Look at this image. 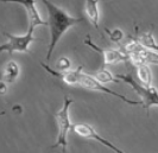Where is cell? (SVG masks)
Wrapping results in <instances>:
<instances>
[{
	"mask_svg": "<svg viewBox=\"0 0 158 153\" xmlns=\"http://www.w3.org/2000/svg\"><path fill=\"white\" fill-rule=\"evenodd\" d=\"M40 65H42L49 74H51V75L55 76V77L61 79V80L63 81V82H65L67 84H70V86H76V84H79L80 87L89 89V90L102 91V93H106V94H108V95L118 97L121 101H124L125 103H128V105L135 106V105H140V103H142L140 101H133V100L127 99V97L124 96V95H119L118 93H115V91H113L111 89H108L106 86H103V83H101L100 81H98L96 79L92 77V75L82 74V66H79L76 70H71V71H56L54 69L49 68L45 63H40Z\"/></svg>",
	"mask_w": 158,
	"mask_h": 153,
	"instance_id": "cell-1",
	"label": "cell"
},
{
	"mask_svg": "<svg viewBox=\"0 0 158 153\" xmlns=\"http://www.w3.org/2000/svg\"><path fill=\"white\" fill-rule=\"evenodd\" d=\"M44 5L48 8V14H49V20L48 25L50 29V43H49V50L47 54V59L50 61L51 55L55 50V46L57 45L60 38L63 36V33L70 29L71 26L82 23V18H75V17L69 16L67 12H64L62 8L54 5L49 0H43Z\"/></svg>",
	"mask_w": 158,
	"mask_h": 153,
	"instance_id": "cell-2",
	"label": "cell"
},
{
	"mask_svg": "<svg viewBox=\"0 0 158 153\" xmlns=\"http://www.w3.org/2000/svg\"><path fill=\"white\" fill-rule=\"evenodd\" d=\"M119 80L124 81L128 83L132 89L135 93L142 97V103L143 108L146 111V113L149 115L150 108L152 106H157L158 107V90L155 87H144V86H139L135 79L132 77V75H115Z\"/></svg>",
	"mask_w": 158,
	"mask_h": 153,
	"instance_id": "cell-3",
	"label": "cell"
},
{
	"mask_svg": "<svg viewBox=\"0 0 158 153\" xmlns=\"http://www.w3.org/2000/svg\"><path fill=\"white\" fill-rule=\"evenodd\" d=\"M74 101L71 99L64 97V102L62 109H60L56 113V122H57V127H58V137H57V141L54 145V147L61 146L63 153L67 151V146H68V140H67V135H68V131L71 127V122L69 119V107Z\"/></svg>",
	"mask_w": 158,
	"mask_h": 153,
	"instance_id": "cell-4",
	"label": "cell"
},
{
	"mask_svg": "<svg viewBox=\"0 0 158 153\" xmlns=\"http://www.w3.org/2000/svg\"><path fill=\"white\" fill-rule=\"evenodd\" d=\"M33 31H35V26L29 25L27 32L23 36H13L5 32L4 34L8 38V42L2 44L0 46V50L6 51L10 55H12L13 52H29V45L35 40Z\"/></svg>",
	"mask_w": 158,
	"mask_h": 153,
	"instance_id": "cell-5",
	"label": "cell"
},
{
	"mask_svg": "<svg viewBox=\"0 0 158 153\" xmlns=\"http://www.w3.org/2000/svg\"><path fill=\"white\" fill-rule=\"evenodd\" d=\"M85 44H87L89 48H92L93 50H95L96 52H99L100 55H102L103 58V64L105 65H110V64H115L119 62H124L130 59V55L125 52L124 50H115V49H101L99 46H96L94 43L90 39V36L88 34L85 39Z\"/></svg>",
	"mask_w": 158,
	"mask_h": 153,
	"instance_id": "cell-6",
	"label": "cell"
},
{
	"mask_svg": "<svg viewBox=\"0 0 158 153\" xmlns=\"http://www.w3.org/2000/svg\"><path fill=\"white\" fill-rule=\"evenodd\" d=\"M71 129H73V132H74L76 135L83 138V139L96 140L98 143L102 144L103 146H107L108 148H111L112 151H114L115 153H125V152H123L120 148H118L115 145H113L112 143H110L107 139L100 137V135L95 132V129L93 128L92 126H89V125H86V123H75V125H73Z\"/></svg>",
	"mask_w": 158,
	"mask_h": 153,
	"instance_id": "cell-7",
	"label": "cell"
},
{
	"mask_svg": "<svg viewBox=\"0 0 158 153\" xmlns=\"http://www.w3.org/2000/svg\"><path fill=\"white\" fill-rule=\"evenodd\" d=\"M2 2H17L23 5L26 13H27V18H29V25L32 26H40V25H48L47 22H44L40 16V12L36 7V2L35 0H1Z\"/></svg>",
	"mask_w": 158,
	"mask_h": 153,
	"instance_id": "cell-8",
	"label": "cell"
},
{
	"mask_svg": "<svg viewBox=\"0 0 158 153\" xmlns=\"http://www.w3.org/2000/svg\"><path fill=\"white\" fill-rule=\"evenodd\" d=\"M86 13L89 22L93 24L95 29H99V8H98V0H86Z\"/></svg>",
	"mask_w": 158,
	"mask_h": 153,
	"instance_id": "cell-9",
	"label": "cell"
},
{
	"mask_svg": "<svg viewBox=\"0 0 158 153\" xmlns=\"http://www.w3.org/2000/svg\"><path fill=\"white\" fill-rule=\"evenodd\" d=\"M137 75L138 79L140 80L144 87H151L152 84V77H151L150 68L148 66V63H142V64L137 65Z\"/></svg>",
	"mask_w": 158,
	"mask_h": 153,
	"instance_id": "cell-10",
	"label": "cell"
},
{
	"mask_svg": "<svg viewBox=\"0 0 158 153\" xmlns=\"http://www.w3.org/2000/svg\"><path fill=\"white\" fill-rule=\"evenodd\" d=\"M137 39H138V42L142 44L143 46L150 49V50L155 51V52H158V44L156 43V40H155L151 32L142 33L140 36L137 37Z\"/></svg>",
	"mask_w": 158,
	"mask_h": 153,
	"instance_id": "cell-11",
	"label": "cell"
},
{
	"mask_svg": "<svg viewBox=\"0 0 158 153\" xmlns=\"http://www.w3.org/2000/svg\"><path fill=\"white\" fill-rule=\"evenodd\" d=\"M18 75H19L18 64L16 62H8L6 65V69H5V74H4L5 81H7L8 83H12L17 79Z\"/></svg>",
	"mask_w": 158,
	"mask_h": 153,
	"instance_id": "cell-12",
	"label": "cell"
},
{
	"mask_svg": "<svg viewBox=\"0 0 158 153\" xmlns=\"http://www.w3.org/2000/svg\"><path fill=\"white\" fill-rule=\"evenodd\" d=\"M95 79L98 81H100L101 83H107V82H117L119 81V79L117 76H113L108 70H106V69H103L101 71H99V73H96L94 75Z\"/></svg>",
	"mask_w": 158,
	"mask_h": 153,
	"instance_id": "cell-13",
	"label": "cell"
},
{
	"mask_svg": "<svg viewBox=\"0 0 158 153\" xmlns=\"http://www.w3.org/2000/svg\"><path fill=\"white\" fill-rule=\"evenodd\" d=\"M70 68V62L67 58H61L60 62L57 63V69H60L61 71H68V69Z\"/></svg>",
	"mask_w": 158,
	"mask_h": 153,
	"instance_id": "cell-14",
	"label": "cell"
},
{
	"mask_svg": "<svg viewBox=\"0 0 158 153\" xmlns=\"http://www.w3.org/2000/svg\"><path fill=\"white\" fill-rule=\"evenodd\" d=\"M106 30V32L110 34V37L112 38V40H114V42H117L119 43V40L123 39V32L120 31V30H115V31H110V30H107V29H105Z\"/></svg>",
	"mask_w": 158,
	"mask_h": 153,
	"instance_id": "cell-15",
	"label": "cell"
}]
</instances>
